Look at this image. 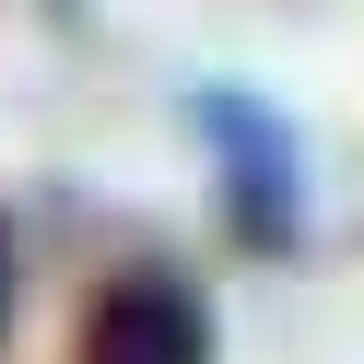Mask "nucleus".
Instances as JSON below:
<instances>
[{
  "mask_svg": "<svg viewBox=\"0 0 364 364\" xmlns=\"http://www.w3.org/2000/svg\"><path fill=\"white\" fill-rule=\"evenodd\" d=\"M188 129L212 141V200H223V235L259 247V259H294L306 247V141L270 95L247 82H200Z\"/></svg>",
  "mask_w": 364,
  "mask_h": 364,
  "instance_id": "obj_1",
  "label": "nucleus"
},
{
  "mask_svg": "<svg viewBox=\"0 0 364 364\" xmlns=\"http://www.w3.org/2000/svg\"><path fill=\"white\" fill-rule=\"evenodd\" d=\"M223 329H212V294L188 282V270L141 259L118 270V282H95V306H82V341L71 364H212Z\"/></svg>",
  "mask_w": 364,
  "mask_h": 364,
  "instance_id": "obj_2",
  "label": "nucleus"
},
{
  "mask_svg": "<svg viewBox=\"0 0 364 364\" xmlns=\"http://www.w3.org/2000/svg\"><path fill=\"white\" fill-rule=\"evenodd\" d=\"M0 329H12V223H0Z\"/></svg>",
  "mask_w": 364,
  "mask_h": 364,
  "instance_id": "obj_3",
  "label": "nucleus"
}]
</instances>
